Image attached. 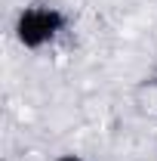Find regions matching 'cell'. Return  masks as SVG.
Segmentation results:
<instances>
[{
	"instance_id": "6da1fadb",
	"label": "cell",
	"mask_w": 157,
	"mask_h": 161,
	"mask_svg": "<svg viewBox=\"0 0 157 161\" xmlns=\"http://www.w3.org/2000/svg\"><path fill=\"white\" fill-rule=\"evenodd\" d=\"M16 40L25 50H43L65 31V13L49 3H31L16 16Z\"/></svg>"
},
{
	"instance_id": "7a4b0ae2",
	"label": "cell",
	"mask_w": 157,
	"mask_h": 161,
	"mask_svg": "<svg viewBox=\"0 0 157 161\" xmlns=\"http://www.w3.org/2000/svg\"><path fill=\"white\" fill-rule=\"evenodd\" d=\"M56 161H86L83 155H74V152H68V155H59Z\"/></svg>"
}]
</instances>
